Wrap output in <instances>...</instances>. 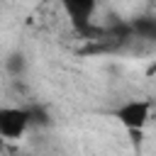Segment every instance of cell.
I'll return each instance as SVG.
<instances>
[{
    "label": "cell",
    "instance_id": "6da1fadb",
    "mask_svg": "<svg viewBox=\"0 0 156 156\" xmlns=\"http://www.w3.org/2000/svg\"><path fill=\"white\" fill-rule=\"evenodd\" d=\"M29 127V112L24 107H0V136L2 139H20Z\"/></svg>",
    "mask_w": 156,
    "mask_h": 156
},
{
    "label": "cell",
    "instance_id": "7a4b0ae2",
    "mask_svg": "<svg viewBox=\"0 0 156 156\" xmlns=\"http://www.w3.org/2000/svg\"><path fill=\"white\" fill-rule=\"evenodd\" d=\"M149 110H151L149 100H129L115 110V117L129 129H141L149 119Z\"/></svg>",
    "mask_w": 156,
    "mask_h": 156
},
{
    "label": "cell",
    "instance_id": "3957f363",
    "mask_svg": "<svg viewBox=\"0 0 156 156\" xmlns=\"http://www.w3.org/2000/svg\"><path fill=\"white\" fill-rule=\"evenodd\" d=\"M63 10L68 12V17L73 20L76 27H83L90 22L93 12H95V0H61Z\"/></svg>",
    "mask_w": 156,
    "mask_h": 156
},
{
    "label": "cell",
    "instance_id": "277c9868",
    "mask_svg": "<svg viewBox=\"0 0 156 156\" xmlns=\"http://www.w3.org/2000/svg\"><path fill=\"white\" fill-rule=\"evenodd\" d=\"M134 32L141 34V37H154V34H156V27H154L151 20H139V22L134 24Z\"/></svg>",
    "mask_w": 156,
    "mask_h": 156
},
{
    "label": "cell",
    "instance_id": "5b68a950",
    "mask_svg": "<svg viewBox=\"0 0 156 156\" xmlns=\"http://www.w3.org/2000/svg\"><path fill=\"white\" fill-rule=\"evenodd\" d=\"M7 66H10L12 73H22V71H24V56H22V54H12L10 61H7Z\"/></svg>",
    "mask_w": 156,
    "mask_h": 156
}]
</instances>
